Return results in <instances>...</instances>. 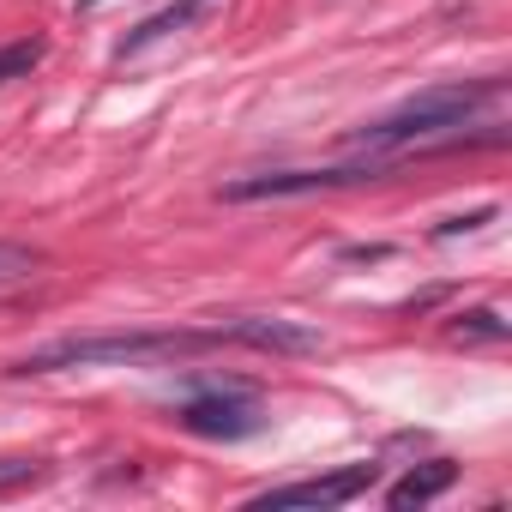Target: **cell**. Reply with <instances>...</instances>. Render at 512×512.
Returning <instances> with one entry per match:
<instances>
[{"label":"cell","instance_id":"obj_1","mask_svg":"<svg viewBox=\"0 0 512 512\" xmlns=\"http://www.w3.org/2000/svg\"><path fill=\"white\" fill-rule=\"evenodd\" d=\"M223 344L211 326L205 332H79L31 350L19 374H61V368H127V362H157V356H193Z\"/></svg>","mask_w":512,"mask_h":512},{"label":"cell","instance_id":"obj_2","mask_svg":"<svg viewBox=\"0 0 512 512\" xmlns=\"http://www.w3.org/2000/svg\"><path fill=\"white\" fill-rule=\"evenodd\" d=\"M494 97H500L494 79H482V85H434V91H416V97H404L392 115L368 121V127L356 133V145H368V151H392V145H416V139L452 133V127H464L476 109H488Z\"/></svg>","mask_w":512,"mask_h":512},{"label":"cell","instance_id":"obj_3","mask_svg":"<svg viewBox=\"0 0 512 512\" xmlns=\"http://www.w3.org/2000/svg\"><path fill=\"white\" fill-rule=\"evenodd\" d=\"M392 169V157H368V163H338V169H278V175H247L229 181L223 199L247 205V199H296V193H320V187H356V181H380Z\"/></svg>","mask_w":512,"mask_h":512},{"label":"cell","instance_id":"obj_4","mask_svg":"<svg viewBox=\"0 0 512 512\" xmlns=\"http://www.w3.org/2000/svg\"><path fill=\"white\" fill-rule=\"evenodd\" d=\"M181 428L205 434V440H247V434L266 428V410L247 392H205V398L181 404Z\"/></svg>","mask_w":512,"mask_h":512},{"label":"cell","instance_id":"obj_5","mask_svg":"<svg viewBox=\"0 0 512 512\" xmlns=\"http://www.w3.org/2000/svg\"><path fill=\"white\" fill-rule=\"evenodd\" d=\"M223 344H247V350H266V356H320V332L296 326V320H266V314H235L211 326Z\"/></svg>","mask_w":512,"mask_h":512},{"label":"cell","instance_id":"obj_6","mask_svg":"<svg viewBox=\"0 0 512 512\" xmlns=\"http://www.w3.org/2000/svg\"><path fill=\"white\" fill-rule=\"evenodd\" d=\"M374 482V464H350V470H332V476H314V482H290V488H272L253 506H344L356 494H368Z\"/></svg>","mask_w":512,"mask_h":512},{"label":"cell","instance_id":"obj_7","mask_svg":"<svg viewBox=\"0 0 512 512\" xmlns=\"http://www.w3.org/2000/svg\"><path fill=\"white\" fill-rule=\"evenodd\" d=\"M452 476H458V470H452L446 458L416 464V470H404V476L386 488V506H398V512H404V506H428L434 494H446V488H452Z\"/></svg>","mask_w":512,"mask_h":512},{"label":"cell","instance_id":"obj_8","mask_svg":"<svg viewBox=\"0 0 512 512\" xmlns=\"http://www.w3.org/2000/svg\"><path fill=\"white\" fill-rule=\"evenodd\" d=\"M37 266H43V253H37V247L0 241V296L19 290V284H31V278H37Z\"/></svg>","mask_w":512,"mask_h":512},{"label":"cell","instance_id":"obj_9","mask_svg":"<svg viewBox=\"0 0 512 512\" xmlns=\"http://www.w3.org/2000/svg\"><path fill=\"white\" fill-rule=\"evenodd\" d=\"M43 61V43L31 37V43H13V49H0V85H7V79H19V73H31Z\"/></svg>","mask_w":512,"mask_h":512},{"label":"cell","instance_id":"obj_10","mask_svg":"<svg viewBox=\"0 0 512 512\" xmlns=\"http://www.w3.org/2000/svg\"><path fill=\"white\" fill-rule=\"evenodd\" d=\"M452 332H458V338H494V344H500V338H506V320H500L494 308H476V314H464Z\"/></svg>","mask_w":512,"mask_h":512},{"label":"cell","instance_id":"obj_11","mask_svg":"<svg viewBox=\"0 0 512 512\" xmlns=\"http://www.w3.org/2000/svg\"><path fill=\"white\" fill-rule=\"evenodd\" d=\"M37 476H43L37 458H0V494H13V488H25V482H37Z\"/></svg>","mask_w":512,"mask_h":512},{"label":"cell","instance_id":"obj_12","mask_svg":"<svg viewBox=\"0 0 512 512\" xmlns=\"http://www.w3.org/2000/svg\"><path fill=\"white\" fill-rule=\"evenodd\" d=\"M85 7H97V0H85Z\"/></svg>","mask_w":512,"mask_h":512}]
</instances>
